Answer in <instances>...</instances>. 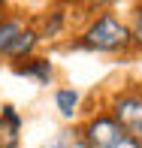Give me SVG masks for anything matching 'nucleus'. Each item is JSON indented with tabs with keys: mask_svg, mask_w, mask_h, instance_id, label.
<instances>
[{
	"mask_svg": "<svg viewBox=\"0 0 142 148\" xmlns=\"http://www.w3.org/2000/svg\"><path fill=\"white\" fill-rule=\"evenodd\" d=\"M88 148H142L115 118H94L85 127Z\"/></svg>",
	"mask_w": 142,
	"mask_h": 148,
	"instance_id": "1",
	"label": "nucleus"
},
{
	"mask_svg": "<svg viewBox=\"0 0 142 148\" xmlns=\"http://www.w3.org/2000/svg\"><path fill=\"white\" fill-rule=\"evenodd\" d=\"M85 45H88V49H97V51L124 49V45H127V27L115 15H103V18H97V21L88 27Z\"/></svg>",
	"mask_w": 142,
	"mask_h": 148,
	"instance_id": "2",
	"label": "nucleus"
},
{
	"mask_svg": "<svg viewBox=\"0 0 142 148\" xmlns=\"http://www.w3.org/2000/svg\"><path fill=\"white\" fill-rule=\"evenodd\" d=\"M115 121L136 142H142V97H121L115 103Z\"/></svg>",
	"mask_w": 142,
	"mask_h": 148,
	"instance_id": "3",
	"label": "nucleus"
},
{
	"mask_svg": "<svg viewBox=\"0 0 142 148\" xmlns=\"http://www.w3.org/2000/svg\"><path fill=\"white\" fill-rule=\"evenodd\" d=\"M43 148H88V142H85V133H79V130H60Z\"/></svg>",
	"mask_w": 142,
	"mask_h": 148,
	"instance_id": "4",
	"label": "nucleus"
},
{
	"mask_svg": "<svg viewBox=\"0 0 142 148\" xmlns=\"http://www.w3.org/2000/svg\"><path fill=\"white\" fill-rule=\"evenodd\" d=\"M15 130H18V118L12 112V106L3 109V118H0V136H3L6 145H15Z\"/></svg>",
	"mask_w": 142,
	"mask_h": 148,
	"instance_id": "5",
	"label": "nucleus"
},
{
	"mask_svg": "<svg viewBox=\"0 0 142 148\" xmlns=\"http://www.w3.org/2000/svg\"><path fill=\"white\" fill-rule=\"evenodd\" d=\"M18 33H21V24L18 21H0V51L9 55V49L18 39Z\"/></svg>",
	"mask_w": 142,
	"mask_h": 148,
	"instance_id": "6",
	"label": "nucleus"
},
{
	"mask_svg": "<svg viewBox=\"0 0 142 148\" xmlns=\"http://www.w3.org/2000/svg\"><path fill=\"white\" fill-rule=\"evenodd\" d=\"M33 42H36V33H30V30H21L18 33V39L12 42V49H9V55H27V51L33 49Z\"/></svg>",
	"mask_w": 142,
	"mask_h": 148,
	"instance_id": "7",
	"label": "nucleus"
},
{
	"mask_svg": "<svg viewBox=\"0 0 142 148\" xmlns=\"http://www.w3.org/2000/svg\"><path fill=\"white\" fill-rule=\"evenodd\" d=\"M55 103H58L60 115H73V112H76V103H79V94L76 91H58Z\"/></svg>",
	"mask_w": 142,
	"mask_h": 148,
	"instance_id": "8",
	"label": "nucleus"
},
{
	"mask_svg": "<svg viewBox=\"0 0 142 148\" xmlns=\"http://www.w3.org/2000/svg\"><path fill=\"white\" fill-rule=\"evenodd\" d=\"M133 39L142 45V9H139V15H136V24H133Z\"/></svg>",
	"mask_w": 142,
	"mask_h": 148,
	"instance_id": "9",
	"label": "nucleus"
}]
</instances>
